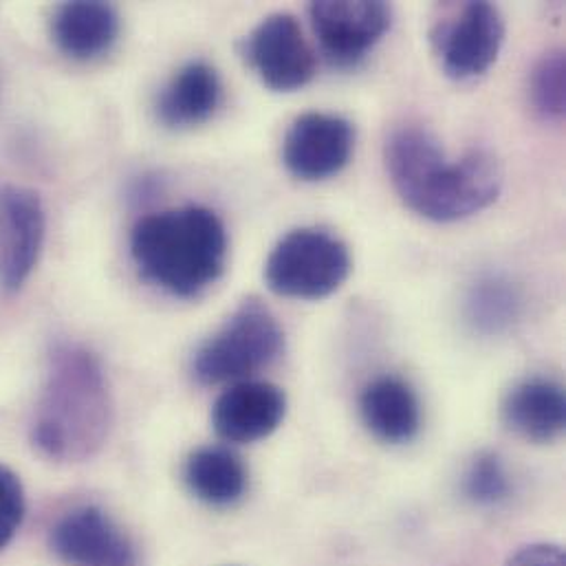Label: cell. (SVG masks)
Returning a JSON list of instances; mask_svg holds the SVG:
<instances>
[{
    "label": "cell",
    "instance_id": "obj_1",
    "mask_svg": "<svg viewBox=\"0 0 566 566\" xmlns=\"http://www.w3.org/2000/svg\"><path fill=\"white\" fill-rule=\"evenodd\" d=\"M386 168L399 199L419 217L452 223L490 208L503 190V166L483 148L448 159L423 128H401L386 144Z\"/></svg>",
    "mask_w": 566,
    "mask_h": 566
},
{
    "label": "cell",
    "instance_id": "obj_2",
    "mask_svg": "<svg viewBox=\"0 0 566 566\" xmlns=\"http://www.w3.org/2000/svg\"><path fill=\"white\" fill-rule=\"evenodd\" d=\"M111 421V390L97 357L75 344L57 346L31 428L35 448L55 461H86L104 446Z\"/></svg>",
    "mask_w": 566,
    "mask_h": 566
},
{
    "label": "cell",
    "instance_id": "obj_3",
    "mask_svg": "<svg viewBox=\"0 0 566 566\" xmlns=\"http://www.w3.org/2000/svg\"><path fill=\"white\" fill-rule=\"evenodd\" d=\"M130 252L146 281L192 297L223 274L228 234L212 210L188 206L142 219L133 230Z\"/></svg>",
    "mask_w": 566,
    "mask_h": 566
},
{
    "label": "cell",
    "instance_id": "obj_4",
    "mask_svg": "<svg viewBox=\"0 0 566 566\" xmlns=\"http://www.w3.org/2000/svg\"><path fill=\"white\" fill-rule=\"evenodd\" d=\"M284 348V333L276 315L259 300L248 297L195 357V377L217 386L245 381L272 366Z\"/></svg>",
    "mask_w": 566,
    "mask_h": 566
},
{
    "label": "cell",
    "instance_id": "obj_5",
    "mask_svg": "<svg viewBox=\"0 0 566 566\" xmlns=\"http://www.w3.org/2000/svg\"><path fill=\"white\" fill-rule=\"evenodd\" d=\"M350 274L348 248L322 230H293L272 250L265 279L274 293L319 300L335 293Z\"/></svg>",
    "mask_w": 566,
    "mask_h": 566
},
{
    "label": "cell",
    "instance_id": "obj_6",
    "mask_svg": "<svg viewBox=\"0 0 566 566\" xmlns=\"http://www.w3.org/2000/svg\"><path fill=\"white\" fill-rule=\"evenodd\" d=\"M430 40L448 77L474 80L499 60L505 42V20L492 2H463L434 24Z\"/></svg>",
    "mask_w": 566,
    "mask_h": 566
},
{
    "label": "cell",
    "instance_id": "obj_7",
    "mask_svg": "<svg viewBox=\"0 0 566 566\" xmlns=\"http://www.w3.org/2000/svg\"><path fill=\"white\" fill-rule=\"evenodd\" d=\"M308 15L322 51L342 66L359 62L392 22V9L381 0H319Z\"/></svg>",
    "mask_w": 566,
    "mask_h": 566
},
{
    "label": "cell",
    "instance_id": "obj_8",
    "mask_svg": "<svg viewBox=\"0 0 566 566\" xmlns=\"http://www.w3.org/2000/svg\"><path fill=\"white\" fill-rule=\"evenodd\" d=\"M245 55L263 84L289 93L306 86L315 75V51L291 13L265 18L248 38Z\"/></svg>",
    "mask_w": 566,
    "mask_h": 566
},
{
    "label": "cell",
    "instance_id": "obj_9",
    "mask_svg": "<svg viewBox=\"0 0 566 566\" xmlns=\"http://www.w3.org/2000/svg\"><path fill=\"white\" fill-rule=\"evenodd\" d=\"M355 148V128L331 113H304L286 130L283 159L286 170L302 181H322L342 172Z\"/></svg>",
    "mask_w": 566,
    "mask_h": 566
},
{
    "label": "cell",
    "instance_id": "obj_10",
    "mask_svg": "<svg viewBox=\"0 0 566 566\" xmlns=\"http://www.w3.org/2000/svg\"><path fill=\"white\" fill-rule=\"evenodd\" d=\"M44 241L40 197L20 186H0V286L15 291L33 272Z\"/></svg>",
    "mask_w": 566,
    "mask_h": 566
},
{
    "label": "cell",
    "instance_id": "obj_11",
    "mask_svg": "<svg viewBox=\"0 0 566 566\" xmlns=\"http://www.w3.org/2000/svg\"><path fill=\"white\" fill-rule=\"evenodd\" d=\"M51 549L75 566H139L128 536L97 507L66 514L51 532Z\"/></svg>",
    "mask_w": 566,
    "mask_h": 566
},
{
    "label": "cell",
    "instance_id": "obj_12",
    "mask_svg": "<svg viewBox=\"0 0 566 566\" xmlns=\"http://www.w3.org/2000/svg\"><path fill=\"white\" fill-rule=\"evenodd\" d=\"M286 415L283 390L270 381H237L212 408L217 434L230 443H254L281 428Z\"/></svg>",
    "mask_w": 566,
    "mask_h": 566
},
{
    "label": "cell",
    "instance_id": "obj_13",
    "mask_svg": "<svg viewBox=\"0 0 566 566\" xmlns=\"http://www.w3.org/2000/svg\"><path fill=\"white\" fill-rule=\"evenodd\" d=\"M505 426L534 443H549L565 432L566 401L563 388L543 377L516 384L503 401Z\"/></svg>",
    "mask_w": 566,
    "mask_h": 566
},
{
    "label": "cell",
    "instance_id": "obj_14",
    "mask_svg": "<svg viewBox=\"0 0 566 566\" xmlns=\"http://www.w3.org/2000/svg\"><path fill=\"white\" fill-rule=\"evenodd\" d=\"M364 426L384 443H408L421 428V406L415 390L399 377L370 381L359 397Z\"/></svg>",
    "mask_w": 566,
    "mask_h": 566
},
{
    "label": "cell",
    "instance_id": "obj_15",
    "mask_svg": "<svg viewBox=\"0 0 566 566\" xmlns=\"http://www.w3.org/2000/svg\"><path fill=\"white\" fill-rule=\"evenodd\" d=\"M119 33L117 11L97 0L62 4L53 15V40L62 53L75 60H93L106 53Z\"/></svg>",
    "mask_w": 566,
    "mask_h": 566
},
{
    "label": "cell",
    "instance_id": "obj_16",
    "mask_svg": "<svg viewBox=\"0 0 566 566\" xmlns=\"http://www.w3.org/2000/svg\"><path fill=\"white\" fill-rule=\"evenodd\" d=\"M219 102V73L206 62H190L170 80V84L159 95L157 115L170 128L197 126L214 115Z\"/></svg>",
    "mask_w": 566,
    "mask_h": 566
},
{
    "label": "cell",
    "instance_id": "obj_17",
    "mask_svg": "<svg viewBox=\"0 0 566 566\" xmlns=\"http://www.w3.org/2000/svg\"><path fill=\"white\" fill-rule=\"evenodd\" d=\"M186 483L199 501L212 507H230L245 496L250 476L234 452L201 448L186 463Z\"/></svg>",
    "mask_w": 566,
    "mask_h": 566
},
{
    "label": "cell",
    "instance_id": "obj_18",
    "mask_svg": "<svg viewBox=\"0 0 566 566\" xmlns=\"http://www.w3.org/2000/svg\"><path fill=\"white\" fill-rule=\"evenodd\" d=\"M518 313L521 295L505 279H483L468 295V319L481 333H501L510 328L518 319Z\"/></svg>",
    "mask_w": 566,
    "mask_h": 566
},
{
    "label": "cell",
    "instance_id": "obj_19",
    "mask_svg": "<svg viewBox=\"0 0 566 566\" xmlns=\"http://www.w3.org/2000/svg\"><path fill=\"white\" fill-rule=\"evenodd\" d=\"M530 95L545 119H560L566 106V62L563 51L543 55L532 71Z\"/></svg>",
    "mask_w": 566,
    "mask_h": 566
},
{
    "label": "cell",
    "instance_id": "obj_20",
    "mask_svg": "<svg viewBox=\"0 0 566 566\" xmlns=\"http://www.w3.org/2000/svg\"><path fill=\"white\" fill-rule=\"evenodd\" d=\"M463 490L465 496L476 505L492 507L503 503L510 496L512 485L501 457L494 452H481L465 472Z\"/></svg>",
    "mask_w": 566,
    "mask_h": 566
},
{
    "label": "cell",
    "instance_id": "obj_21",
    "mask_svg": "<svg viewBox=\"0 0 566 566\" xmlns=\"http://www.w3.org/2000/svg\"><path fill=\"white\" fill-rule=\"evenodd\" d=\"M24 518V490L20 479L4 465H0V549H4L15 536Z\"/></svg>",
    "mask_w": 566,
    "mask_h": 566
},
{
    "label": "cell",
    "instance_id": "obj_22",
    "mask_svg": "<svg viewBox=\"0 0 566 566\" xmlns=\"http://www.w3.org/2000/svg\"><path fill=\"white\" fill-rule=\"evenodd\" d=\"M507 566H566L565 552L558 545H530L521 549Z\"/></svg>",
    "mask_w": 566,
    "mask_h": 566
}]
</instances>
